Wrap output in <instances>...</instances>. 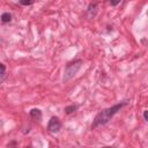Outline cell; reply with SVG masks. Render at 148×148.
Returning <instances> with one entry per match:
<instances>
[{"mask_svg":"<svg viewBox=\"0 0 148 148\" xmlns=\"http://www.w3.org/2000/svg\"><path fill=\"white\" fill-rule=\"evenodd\" d=\"M111 5H117V3H119V1H113V2H110Z\"/></svg>","mask_w":148,"mask_h":148,"instance_id":"obj_11","label":"cell"},{"mask_svg":"<svg viewBox=\"0 0 148 148\" xmlns=\"http://www.w3.org/2000/svg\"><path fill=\"white\" fill-rule=\"evenodd\" d=\"M143 118H145V120L148 121V110H146V111L143 112Z\"/></svg>","mask_w":148,"mask_h":148,"instance_id":"obj_10","label":"cell"},{"mask_svg":"<svg viewBox=\"0 0 148 148\" xmlns=\"http://www.w3.org/2000/svg\"><path fill=\"white\" fill-rule=\"evenodd\" d=\"M103 148H113V147H103Z\"/></svg>","mask_w":148,"mask_h":148,"instance_id":"obj_13","label":"cell"},{"mask_svg":"<svg viewBox=\"0 0 148 148\" xmlns=\"http://www.w3.org/2000/svg\"><path fill=\"white\" fill-rule=\"evenodd\" d=\"M13 18V15L9 13V12H5L1 14V22L2 23H9Z\"/></svg>","mask_w":148,"mask_h":148,"instance_id":"obj_6","label":"cell"},{"mask_svg":"<svg viewBox=\"0 0 148 148\" xmlns=\"http://www.w3.org/2000/svg\"><path fill=\"white\" fill-rule=\"evenodd\" d=\"M77 109V105H74V104H72V105H68V106H66L65 109H64V111L67 113V114H71V113H73L75 110Z\"/></svg>","mask_w":148,"mask_h":148,"instance_id":"obj_7","label":"cell"},{"mask_svg":"<svg viewBox=\"0 0 148 148\" xmlns=\"http://www.w3.org/2000/svg\"><path fill=\"white\" fill-rule=\"evenodd\" d=\"M27 148H32V146H31V145H29V146H28Z\"/></svg>","mask_w":148,"mask_h":148,"instance_id":"obj_12","label":"cell"},{"mask_svg":"<svg viewBox=\"0 0 148 148\" xmlns=\"http://www.w3.org/2000/svg\"><path fill=\"white\" fill-rule=\"evenodd\" d=\"M97 10H98V3L97 2H90L87 7V15L89 18H92L96 16L97 14Z\"/></svg>","mask_w":148,"mask_h":148,"instance_id":"obj_4","label":"cell"},{"mask_svg":"<svg viewBox=\"0 0 148 148\" xmlns=\"http://www.w3.org/2000/svg\"><path fill=\"white\" fill-rule=\"evenodd\" d=\"M128 103H130L128 101H121V102H119V103H117V104H114V105H112V106H110V108H106V109H103L102 111H99V112L95 116V118H94V120H92L91 128H96V127H98V126H103V125L108 124V123L112 119V117H113L118 111H120L124 106L128 105Z\"/></svg>","mask_w":148,"mask_h":148,"instance_id":"obj_1","label":"cell"},{"mask_svg":"<svg viewBox=\"0 0 148 148\" xmlns=\"http://www.w3.org/2000/svg\"><path fill=\"white\" fill-rule=\"evenodd\" d=\"M0 67H1V74H0V82L2 83L5 77H6V66L5 64H0Z\"/></svg>","mask_w":148,"mask_h":148,"instance_id":"obj_8","label":"cell"},{"mask_svg":"<svg viewBox=\"0 0 148 148\" xmlns=\"http://www.w3.org/2000/svg\"><path fill=\"white\" fill-rule=\"evenodd\" d=\"M32 3H34V0H21L20 1V5H23V6H29Z\"/></svg>","mask_w":148,"mask_h":148,"instance_id":"obj_9","label":"cell"},{"mask_svg":"<svg viewBox=\"0 0 148 148\" xmlns=\"http://www.w3.org/2000/svg\"><path fill=\"white\" fill-rule=\"evenodd\" d=\"M61 128V123L57 117H51L47 124V131L51 133H57Z\"/></svg>","mask_w":148,"mask_h":148,"instance_id":"obj_3","label":"cell"},{"mask_svg":"<svg viewBox=\"0 0 148 148\" xmlns=\"http://www.w3.org/2000/svg\"><path fill=\"white\" fill-rule=\"evenodd\" d=\"M83 61L81 59H74L69 62H67V65L65 66V72H64V77H62V81L64 82H67L69 81L77 72L79 69L81 68Z\"/></svg>","mask_w":148,"mask_h":148,"instance_id":"obj_2","label":"cell"},{"mask_svg":"<svg viewBox=\"0 0 148 148\" xmlns=\"http://www.w3.org/2000/svg\"><path fill=\"white\" fill-rule=\"evenodd\" d=\"M29 114H30V118L36 120V121H40L42 120V111L39 109H31Z\"/></svg>","mask_w":148,"mask_h":148,"instance_id":"obj_5","label":"cell"}]
</instances>
